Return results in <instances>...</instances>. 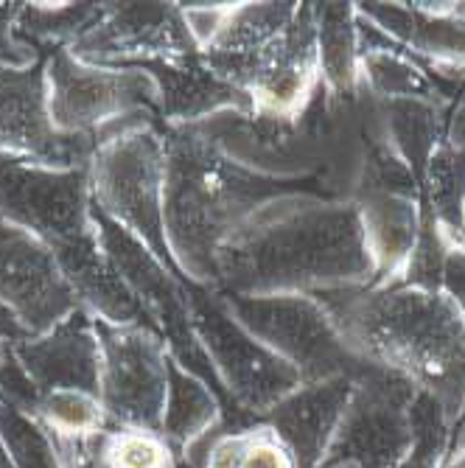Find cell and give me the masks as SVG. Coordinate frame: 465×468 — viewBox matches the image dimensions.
Segmentation results:
<instances>
[{
  "instance_id": "cell-27",
  "label": "cell",
  "mask_w": 465,
  "mask_h": 468,
  "mask_svg": "<svg viewBox=\"0 0 465 468\" xmlns=\"http://www.w3.org/2000/svg\"><path fill=\"white\" fill-rule=\"evenodd\" d=\"M101 468H177L165 435L154 430L118 427L99 438Z\"/></svg>"
},
{
  "instance_id": "cell-9",
  "label": "cell",
  "mask_w": 465,
  "mask_h": 468,
  "mask_svg": "<svg viewBox=\"0 0 465 468\" xmlns=\"http://www.w3.org/2000/svg\"><path fill=\"white\" fill-rule=\"evenodd\" d=\"M188 301L194 334L214 367V376H219L241 401L267 412L303 385L301 373L259 343L227 312L217 292L188 286Z\"/></svg>"
},
{
  "instance_id": "cell-24",
  "label": "cell",
  "mask_w": 465,
  "mask_h": 468,
  "mask_svg": "<svg viewBox=\"0 0 465 468\" xmlns=\"http://www.w3.org/2000/svg\"><path fill=\"white\" fill-rule=\"evenodd\" d=\"M217 418V401L205 381L183 370L174 359L168 362V396L163 412V432L177 441H191Z\"/></svg>"
},
{
  "instance_id": "cell-13",
  "label": "cell",
  "mask_w": 465,
  "mask_h": 468,
  "mask_svg": "<svg viewBox=\"0 0 465 468\" xmlns=\"http://www.w3.org/2000/svg\"><path fill=\"white\" fill-rule=\"evenodd\" d=\"M0 303L26 328L39 336L73 314L79 297L68 283L54 250L0 219Z\"/></svg>"
},
{
  "instance_id": "cell-4",
  "label": "cell",
  "mask_w": 465,
  "mask_h": 468,
  "mask_svg": "<svg viewBox=\"0 0 465 468\" xmlns=\"http://www.w3.org/2000/svg\"><path fill=\"white\" fill-rule=\"evenodd\" d=\"M165 146L152 123H135L99 144L90 160L93 205L130 230L157 259L180 275L163 228Z\"/></svg>"
},
{
  "instance_id": "cell-20",
  "label": "cell",
  "mask_w": 465,
  "mask_h": 468,
  "mask_svg": "<svg viewBox=\"0 0 465 468\" xmlns=\"http://www.w3.org/2000/svg\"><path fill=\"white\" fill-rule=\"evenodd\" d=\"M54 255L79 297V306L90 317L115 325H149L138 297L123 283V278L107 259V252L101 250L99 236L59 247L54 250Z\"/></svg>"
},
{
  "instance_id": "cell-5",
  "label": "cell",
  "mask_w": 465,
  "mask_h": 468,
  "mask_svg": "<svg viewBox=\"0 0 465 468\" xmlns=\"http://www.w3.org/2000/svg\"><path fill=\"white\" fill-rule=\"evenodd\" d=\"M48 107L65 135L99 144L135 123L160 118L157 84L141 68H99L79 62L68 48L48 54Z\"/></svg>"
},
{
  "instance_id": "cell-21",
  "label": "cell",
  "mask_w": 465,
  "mask_h": 468,
  "mask_svg": "<svg viewBox=\"0 0 465 468\" xmlns=\"http://www.w3.org/2000/svg\"><path fill=\"white\" fill-rule=\"evenodd\" d=\"M320 84L331 96H354L362 81V37L356 4H314Z\"/></svg>"
},
{
  "instance_id": "cell-19",
  "label": "cell",
  "mask_w": 465,
  "mask_h": 468,
  "mask_svg": "<svg viewBox=\"0 0 465 468\" xmlns=\"http://www.w3.org/2000/svg\"><path fill=\"white\" fill-rule=\"evenodd\" d=\"M138 68L154 79L160 115L168 121V126L199 123L219 110L252 115L247 93L236 90L233 84L210 73L202 57L188 62H149Z\"/></svg>"
},
{
  "instance_id": "cell-17",
  "label": "cell",
  "mask_w": 465,
  "mask_h": 468,
  "mask_svg": "<svg viewBox=\"0 0 465 468\" xmlns=\"http://www.w3.org/2000/svg\"><path fill=\"white\" fill-rule=\"evenodd\" d=\"M356 15L409 54H420L438 65H465L462 4H359Z\"/></svg>"
},
{
  "instance_id": "cell-3",
  "label": "cell",
  "mask_w": 465,
  "mask_h": 468,
  "mask_svg": "<svg viewBox=\"0 0 465 468\" xmlns=\"http://www.w3.org/2000/svg\"><path fill=\"white\" fill-rule=\"evenodd\" d=\"M163 228L172 261L188 283H217V250L269 202L301 194L298 180L230 160L196 123L168 126Z\"/></svg>"
},
{
  "instance_id": "cell-8",
  "label": "cell",
  "mask_w": 465,
  "mask_h": 468,
  "mask_svg": "<svg viewBox=\"0 0 465 468\" xmlns=\"http://www.w3.org/2000/svg\"><path fill=\"white\" fill-rule=\"evenodd\" d=\"M0 219L51 250L93 239L90 165L51 168L0 157Z\"/></svg>"
},
{
  "instance_id": "cell-7",
  "label": "cell",
  "mask_w": 465,
  "mask_h": 468,
  "mask_svg": "<svg viewBox=\"0 0 465 468\" xmlns=\"http://www.w3.org/2000/svg\"><path fill=\"white\" fill-rule=\"evenodd\" d=\"M93 228L101 250L107 252V259L112 261L123 283L138 297L149 325L163 336L172 359L196 378H214V367H210L191 325V283L183 275L168 270L143 241H138L130 230H123L118 222L104 217L96 205Z\"/></svg>"
},
{
  "instance_id": "cell-18",
  "label": "cell",
  "mask_w": 465,
  "mask_h": 468,
  "mask_svg": "<svg viewBox=\"0 0 465 468\" xmlns=\"http://www.w3.org/2000/svg\"><path fill=\"white\" fill-rule=\"evenodd\" d=\"M356 205L362 210L365 236L375 261L373 289L401 283L420 239V222H424L415 188L370 186Z\"/></svg>"
},
{
  "instance_id": "cell-11",
  "label": "cell",
  "mask_w": 465,
  "mask_h": 468,
  "mask_svg": "<svg viewBox=\"0 0 465 468\" xmlns=\"http://www.w3.org/2000/svg\"><path fill=\"white\" fill-rule=\"evenodd\" d=\"M48 54L23 68H0V157L51 168L90 165L99 141L65 135L54 126L48 107Z\"/></svg>"
},
{
  "instance_id": "cell-2",
  "label": "cell",
  "mask_w": 465,
  "mask_h": 468,
  "mask_svg": "<svg viewBox=\"0 0 465 468\" xmlns=\"http://www.w3.org/2000/svg\"><path fill=\"white\" fill-rule=\"evenodd\" d=\"M348 348L454 412L465 401V317L443 289L396 283L317 294Z\"/></svg>"
},
{
  "instance_id": "cell-28",
  "label": "cell",
  "mask_w": 465,
  "mask_h": 468,
  "mask_svg": "<svg viewBox=\"0 0 465 468\" xmlns=\"http://www.w3.org/2000/svg\"><path fill=\"white\" fill-rule=\"evenodd\" d=\"M42 51L26 46L23 39L15 37V31H0V68H23L34 62Z\"/></svg>"
},
{
  "instance_id": "cell-25",
  "label": "cell",
  "mask_w": 465,
  "mask_h": 468,
  "mask_svg": "<svg viewBox=\"0 0 465 468\" xmlns=\"http://www.w3.org/2000/svg\"><path fill=\"white\" fill-rule=\"evenodd\" d=\"M362 81L373 93L393 101H429L432 84L401 51L362 42Z\"/></svg>"
},
{
  "instance_id": "cell-14",
  "label": "cell",
  "mask_w": 465,
  "mask_h": 468,
  "mask_svg": "<svg viewBox=\"0 0 465 468\" xmlns=\"http://www.w3.org/2000/svg\"><path fill=\"white\" fill-rule=\"evenodd\" d=\"M320 84V48L314 4H301L289 31L249 84L252 115L269 121H294L309 107Z\"/></svg>"
},
{
  "instance_id": "cell-29",
  "label": "cell",
  "mask_w": 465,
  "mask_h": 468,
  "mask_svg": "<svg viewBox=\"0 0 465 468\" xmlns=\"http://www.w3.org/2000/svg\"><path fill=\"white\" fill-rule=\"evenodd\" d=\"M23 339H28L26 328L20 325V320L4 303H0V348L17 346V343H23Z\"/></svg>"
},
{
  "instance_id": "cell-30",
  "label": "cell",
  "mask_w": 465,
  "mask_h": 468,
  "mask_svg": "<svg viewBox=\"0 0 465 468\" xmlns=\"http://www.w3.org/2000/svg\"><path fill=\"white\" fill-rule=\"evenodd\" d=\"M451 244H454V247H460V250L465 252V199H462V214H460V228H457V233H454V239H451Z\"/></svg>"
},
{
  "instance_id": "cell-12",
  "label": "cell",
  "mask_w": 465,
  "mask_h": 468,
  "mask_svg": "<svg viewBox=\"0 0 465 468\" xmlns=\"http://www.w3.org/2000/svg\"><path fill=\"white\" fill-rule=\"evenodd\" d=\"M68 51L99 68L188 62L199 57L180 4H104L101 17Z\"/></svg>"
},
{
  "instance_id": "cell-26",
  "label": "cell",
  "mask_w": 465,
  "mask_h": 468,
  "mask_svg": "<svg viewBox=\"0 0 465 468\" xmlns=\"http://www.w3.org/2000/svg\"><path fill=\"white\" fill-rule=\"evenodd\" d=\"M207 468H298V457L278 432L252 430L222 438L207 457Z\"/></svg>"
},
{
  "instance_id": "cell-22",
  "label": "cell",
  "mask_w": 465,
  "mask_h": 468,
  "mask_svg": "<svg viewBox=\"0 0 465 468\" xmlns=\"http://www.w3.org/2000/svg\"><path fill=\"white\" fill-rule=\"evenodd\" d=\"M104 12V4H23L15 37L37 51L68 48Z\"/></svg>"
},
{
  "instance_id": "cell-10",
  "label": "cell",
  "mask_w": 465,
  "mask_h": 468,
  "mask_svg": "<svg viewBox=\"0 0 465 468\" xmlns=\"http://www.w3.org/2000/svg\"><path fill=\"white\" fill-rule=\"evenodd\" d=\"M101 346L99 399L107 418L121 427L160 430L168 396V354L163 336L149 325H115L96 320Z\"/></svg>"
},
{
  "instance_id": "cell-23",
  "label": "cell",
  "mask_w": 465,
  "mask_h": 468,
  "mask_svg": "<svg viewBox=\"0 0 465 468\" xmlns=\"http://www.w3.org/2000/svg\"><path fill=\"white\" fill-rule=\"evenodd\" d=\"M46 432L57 441H88L107 432V410L96 393L88 390H51L34 404Z\"/></svg>"
},
{
  "instance_id": "cell-16",
  "label": "cell",
  "mask_w": 465,
  "mask_h": 468,
  "mask_svg": "<svg viewBox=\"0 0 465 468\" xmlns=\"http://www.w3.org/2000/svg\"><path fill=\"white\" fill-rule=\"evenodd\" d=\"M301 4H230L217 37L199 51L207 70L247 93L289 31ZM249 99V96H247Z\"/></svg>"
},
{
  "instance_id": "cell-1",
  "label": "cell",
  "mask_w": 465,
  "mask_h": 468,
  "mask_svg": "<svg viewBox=\"0 0 465 468\" xmlns=\"http://www.w3.org/2000/svg\"><path fill=\"white\" fill-rule=\"evenodd\" d=\"M375 261L354 199L289 194L238 225L217 250L222 294H325L367 289Z\"/></svg>"
},
{
  "instance_id": "cell-15",
  "label": "cell",
  "mask_w": 465,
  "mask_h": 468,
  "mask_svg": "<svg viewBox=\"0 0 465 468\" xmlns=\"http://www.w3.org/2000/svg\"><path fill=\"white\" fill-rule=\"evenodd\" d=\"M12 351L39 396L51 390H88L99 396L101 346L96 323L84 309H76L46 334L23 339Z\"/></svg>"
},
{
  "instance_id": "cell-6",
  "label": "cell",
  "mask_w": 465,
  "mask_h": 468,
  "mask_svg": "<svg viewBox=\"0 0 465 468\" xmlns=\"http://www.w3.org/2000/svg\"><path fill=\"white\" fill-rule=\"evenodd\" d=\"M227 312L303 381L351 376V367H367L343 339L331 312L317 294H222Z\"/></svg>"
}]
</instances>
